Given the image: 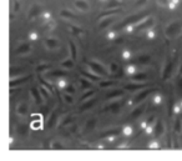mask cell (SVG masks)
I'll list each match as a JSON object with an SVG mask.
<instances>
[{
  "instance_id": "cell-40",
  "label": "cell",
  "mask_w": 182,
  "mask_h": 161,
  "mask_svg": "<svg viewBox=\"0 0 182 161\" xmlns=\"http://www.w3.org/2000/svg\"><path fill=\"white\" fill-rule=\"evenodd\" d=\"M135 61H137V63H141V64H143V63H147V61H150V56H141V58H137Z\"/></svg>"
},
{
  "instance_id": "cell-12",
  "label": "cell",
  "mask_w": 182,
  "mask_h": 161,
  "mask_svg": "<svg viewBox=\"0 0 182 161\" xmlns=\"http://www.w3.org/2000/svg\"><path fill=\"white\" fill-rule=\"evenodd\" d=\"M27 111H29V105H27V103H20L19 105H18L16 108V112L18 115H20V116H25V115L27 114Z\"/></svg>"
},
{
  "instance_id": "cell-46",
  "label": "cell",
  "mask_w": 182,
  "mask_h": 161,
  "mask_svg": "<svg viewBox=\"0 0 182 161\" xmlns=\"http://www.w3.org/2000/svg\"><path fill=\"white\" fill-rule=\"evenodd\" d=\"M157 1L162 6H170V0H157Z\"/></svg>"
},
{
  "instance_id": "cell-20",
  "label": "cell",
  "mask_w": 182,
  "mask_h": 161,
  "mask_svg": "<svg viewBox=\"0 0 182 161\" xmlns=\"http://www.w3.org/2000/svg\"><path fill=\"white\" fill-rule=\"evenodd\" d=\"M122 95H124V91H122V90L115 89V90L110 91V93L106 95V99H107V100H109V99H115V98H120V96H122Z\"/></svg>"
},
{
  "instance_id": "cell-13",
  "label": "cell",
  "mask_w": 182,
  "mask_h": 161,
  "mask_svg": "<svg viewBox=\"0 0 182 161\" xmlns=\"http://www.w3.org/2000/svg\"><path fill=\"white\" fill-rule=\"evenodd\" d=\"M95 99H89V100H86V101H84L82 103V105L80 106V112H84V111H86V110H89V109H91L92 106L95 105Z\"/></svg>"
},
{
  "instance_id": "cell-16",
  "label": "cell",
  "mask_w": 182,
  "mask_h": 161,
  "mask_svg": "<svg viewBox=\"0 0 182 161\" xmlns=\"http://www.w3.org/2000/svg\"><path fill=\"white\" fill-rule=\"evenodd\" d=\"M30 79H31V76H24V77H19V79L11 80V81H10V87H15V86H19L20 84H24V82L29 81Z\"/></svg>"
},
{
  "instance_id": "cell-2",
  "label": "cell",
  "mask_w": 182,
  "mask_h": 161,
  "mask_svg": "<svg viewBox=\"0 0 182 161\" xmlns=\"http://www.w3.org/2000/svg\"><path fill=\"white\" fill-rule=\"evenodd\" d=\"M182 31V24L180 22H172L166 27V35L170 38H175V36L180 35Z\"/></svg>"
},
{
  "instance_id": "cell-22",
  "label": "cell",
  "mask_w": 182,
  "mask_h": 161,
  "mask_svg": "<svg viewBox=\"0 0 182 161\" xmlns=\"http://www.w3.org/2000/svg\"><path fill=\"white\" fill-rule=\"evenodd\" d=\"M61 16L64 18V19H69V20H79V18L75 15V14L70 13L69 10H61Z\"/></svg>"
},
{
  "instance_id": "cell-14",
  "label": "cell",
  "mask_w": 182,
  "mask_h": 161,
  "mask_svg": "<svg viewBox=\"0 0 182 161\" xmlns=\"http://www.w3.org/2000/svg\"><path fill=\"white\" fill-rule=\"evenodd\" d=\"M30 49H31L30 44H21L19 48H16L15 54H16V55H24V54H27V53H29Z\"/></svg>"
},
{
  "instance_id": "cell-17",
  "label": "cell",
  "mask_w": 182,
  "mask_h": 161,
  "mask_svg": "<svg viewBox=\"0 0 182 161\" xmlns=\"http://www.w3.org/2000/svg\"><path fill=\"white\" fill-rule=\"evenodd\" d=\"M58 119H59L58 110H54L53 114H51V115H50V117H49L48 126H49V127H54V126H55V124H56V121H58Z\"/></svg>"
},
{
  "instance_id": "cell-23",
  "label": "cell",
  "mask_w": 182,
  "mask_h": 161,
  "mask_svg": "<svg viewBox=\"0 0 182 161\" xmlns=\"http://www.w3.org/2000/svg\"><path fill=\"white\" fill-rule=\"evenodd\" d=\"M174 130L176 134H180V132L182 131V117L177 116L176 120H175V125H174Z\"/></svg>"
},
{
  "instance_id": "cell-51",
  "label": "cell",
  "mask_w": 182,
  "mask_h": 161,
  "mask_svg": "<svg viewBox=\"0 0 182 161\" xmlns=\"http://www.w3.org/2000/svg\"><path fill=\"white\" fill-rule=\"evenodd\" d=\"M180 74L182 75V65H181V67H180Z\"/></svg>"
},
{
  "instance_id": "cell-27",
  "label": "cell",
  "mask_w": 182,
  "mask_h": 161,
  "mask_svg": "<svg viewBox=\"0 0 182 161\" xmlns=\"http://www.w3.org/2000/svg\"><path fill=\"white\" fill-rule=\"evenodd\" d=\"M119 11H121L120 9H112V10H110V11H105V13H102L101 15H99V19H104V18L111 16V15H115V14H117Z\"/></svg>"
},
{
  "instance_id": "cell-21",
  "label": "cell",
  "mask_w": 182,
  "mask_h": 161,
  "mask_svg": "<svg viewBox=\"0 0 182 161\" xmlns=\"http://www.w3.org/2000/svg\"><path fill=\"white\" fill-rule=\"evenodd\" d=\"M74 121V116L72 115H66V116H64L61 119V122H59V126L60 127H64V126H66V125H70Z\"/></svg>"
},
{
  "instance_id": "cell-36",
  "label": "cell",
  "mask_w": 182,
  "mask_h": 161,
  "mask_svg": "<svg viewBox=\"0 0 182 161\" xmlns=\"http://www.w3.org/2000/svg\"><path fill=\"white\" fill-rule=\"evenodd\" d=\"M18 132H19L20 135H27V131H29V127H27L26 125H20L16 127Z\"/></svg>"
},
{
  "instance_id": "cell-35",
  "label": "cell",
  "mask_w": 182,
  "mask_h": 161,
  "mask_svg": "<svg viewBox=\"0 0 182 161\" xmlns=\"http://www.w3.org/2000/svg\"><path fill=\"white\" fill-rule=\"evenodd\" d=\"M50 149H53V150H64V149H65V146L61 144V142L54 141L53 144L50 145Z\"/></svg>"
},
{
  "instance_id": "cell-8",
  "label": "cell",
  "mask_w": 182,
  "mask_h": 161,
  "mask_svg": "<svg viewBox=\"0 0 182 161\" xmlns=\"http://www.w3.org/2000/svg\"><path fill=\"white\" fill-rule=\"evenodd\" d=\"M145 109H146V104L142 103L141 105H138L137 108H135V109H134V111H132L131 114H130V117H131V119H136V117H138L140 115H142V114H143Z\"/></svg>"
},
{
  "instance_id": "cell-39",
  "label": "cell",
  "mask_w": 182,
  "mask_h": 161,
  "mask_svg": "<svg viewBox=\"0 0 182 161\" xmlns=\"http://www.w3.org/2000/svg\"><path fill=\"white\" fill-rule=\"evenodd\" d=\"M49 69H50L49 64H40V65L36 66V71L41 72V71H44V70H49Z\"/></svg>"
},
{
  "instance_id": "cell-38",
  "label": "cell",
  "mask_w": 182,
  "mask_h": 161,
  "mask_svg": "<svg viewBox=\"0 0 182 161\" xmlns=\"http://www.w3.org/2000/svg\"><path fill=\"white\" fill-rule=\"evenodd\" d=\"M39 79H40V81H41V84H43V86H45L46 89H48V90L50 91V93L53 94V91H54V89H53V85H51V84H49V82H46V81L43 79V77H39Z\"/></svg>"
},
{
  "instance_id": "cell-43",
  "label": "cell",
  "mask_w": 182,
  "mask_h": 161,
  "mask_svg": "<svg viewBox=\"0 0 182 161\" xmlns=\"http://www.w3.org/2000/svg\"><path fill=\"white\" fill-rule=\"evenodd\" d=\"M174 106H175V101L174 100H170V105H169V115L171 116L172 112H174Z\"/></svg>"
},
{
  "instance_id": "cell-34",
  "label": "cell",
  "mask_w": 182,
  "mask_h": 161,
  "mask_svg": "<svg viewBox=\"0 0 182 161\" xmlns=\"http://www.w3.org/2000/svg\"><path fill=\"white\" fill-rule=\"evenodd\" d=\"M146 79H147V75L146 74H136V75H134L131 77L132 81H143V80H146Z\"/></svg>"
},
{
  "instance_id": "cell-44",
  "label": "cell",
  "mask_w": 182,
  "mask_h": 161,
  "mask_svg": "<svg viewBox=\"0 0 182 161\" xmlns=\"http://www.w3.org/2000/svg\"><path fill=\"white\" fill-rule=\"evenodd\" d=\"M19 9H20V3L18 1V0H15V1H14V8H13V11H14V13H18V11H19Z\"/></svg>"
},
{
  "instance_id": "cell-42",
  "label": "cell",
  "mask_w": 182,
  "mask_h": 161,
  "mask_svg": "<svg viewBox=\"0 0 182 161\" xmlns=\"http://www.w3.org/2000/svg\"><path fill=\"white\" fill-rule=\"evenodd\" d=\"M112 85H114V81H101L100 82V87H109Z\"/></svg>"
},
{
  "instance_id": "cell-7",
  "label": "cell",
  "mask_w": 182,
  "mask_h": 161,
  "mask_svg": "<svg viewBox=\"0 0 182 161\" xmlns=\"http://www.w3.org/2000/svg\"><path fill=\"white\" fill-rule=\"evenodd\" d=\"M45 46L48 48L49 50H58L60 48V43L54 39V38H50V39H46L45 40Z\"/></svg>"
},
{
  "instance_id": "cell-24",
  "label": "cell",
  "mask_w": 182,
  "mask_h": 161,
  "mask_svg": "<svg viewBox=\"0 0 182 161\" xmlns=\"http://www.w3.org/2000/svg\"><path fill=\"white\" fill-rule=\"evenodd\" d=\"M146 87V84H129L125 86L126 90H130V91H134V90H140V89H143Z\"/></svg>"
},
{
  "instance_id": "cell-15",
  "label": "cell",
  "mask_w": 182,
  "mask_h": 161,
  "mask_svg": "<svg viewBox=\"0 0 182 161\" xmlns=\"http://www.w3.org/2000/svg\"><path fill=\"white\" fill-rule=\"evenodd\" d=\"M163 131H165V125H163V122L161 120H158L155 125V135L157 137H160L163 135Z\"/></svg>"
},
{
  "instance_id": "cell-37",
  "label": "cell",
  "mask_w": 182,
  "mask_h": 161,
  "mask_svg": "<svg viewBox=\"0 0 182 161\" xmlns=\"http://www.w3.org/2000/svg\"><path fill=\"white\" fill-rule=\"evenodd\" d=\"M70 29H71V30H72V33H74V34H76V35H81V34H84V30L81 29V27H79V26L70 25Z\"/></svg>"
},
{
  "instance_id": "cell-1",
  "label": "cell",
  "mask_w": 182,
  "mask_h": 161,
  "mask_svg": "<svg viewBox=\"0 0 182 161\" xmlns=\"http://www.w3.org/2000/svg\"><path fill=\"white\" fill-rule=\"evenodd\" d=\"M145 18H147V14L146 13H143V14H136V15L129 16V18H126L122 22H120V24L116 26V29H122V27H126L127 25H132V24H135V22H137V21H141L142 19H145Z\"/></svg>"
},
{
  "instance_id": "cell-10",
  "label": "cell",
  "mask_w": 182,
  "mask_h": 161,
  "mask_svg": "<svg viewBox=\"0 0 182 161\" xmlns=\"http://www.w3.org/2000/svg\"><path fill=\"white\" fill-rule=\"evenodd\" d=\"M121 106H122V103H119V101H115V103L107 105V106H105L104 109H102V111H112V112H117L119 110L121 109Z\"/></svg>"
},
{
  "instance_id": "cell-3",
  "label": "cell",
  "mask_w": 182,
  "mask_h": 161,
  "mask_svg": "<svg viewBox=\"0 0 182 161\" xmlns=\"http://www.w3.org/2000/svg\"><path fill=\"white\" fill-rule=\"evenodd\" d=\"M87 65L90 66L92 69V71H94L95 74H97V75H101V76H107V75H109V72L106 71V69L102 66V65H100V64L95 63V61L87 63Z\"/></svg>"
},
{
  "instance_id": "cell-33",
  "label": "cell",
  "mask_w": 182,
  "mask_h": 161,
  "mask_svg": "<svg viewBox=\"0 0 182 161\" xmlns=\"http://www.w3.org/2000/svg\"><path fill=\"white\" fill-rule=\"evenodd\" d=\"M94 95H95V91H94V90H91V91H87V93H85V94H84V95L81 96L80 101H81V103H84V101H86V100H89V99H91Z\"/></svg>"
},
{
  "instance_id": "cell-28",
  "label": "cell",
  "mask_w": 182,
  "mask_h": 161,
  "mask_svg": "<svg viewBox=\"0 0 182 161\" xmlns=\"http://www.w3.org/2000/svg\"><path fill=\"white\" fill-rule=\"evenodd\" d=\"M95 125H96V120H95V119H90V120H87V121H86L85 127H84V130H85V131L92 130V129L95 127Z\"/></svg>"
},
{
  "instance_id": "cell-19",
  "label": "cell",
  "mask_w": 182,
  "mask_h": 161,
  "mask_svg": "<svg viewBox=\"0 0 182 161\" xmlns=\"http://www.w3.org/2000/svg\"><path fill=\"white\" fill-rule=\"evenodd\" d=\"M120 129H110V130H106V131H104L102 134L100 135V137H110V136H114V135H117V134H120Z\"/></svg>"
},
{
  "instance_id": "cell-50",
  "label": "cell",
  "mask_w": 182,
  "mask_h": 161,
  "mask_svg": "<svg viewBox=\"0 0 182 161\" xmlns=\"http://www.w3.org/2000/svg\"><path fill=\"white\" fill-rule=\"evenodd\" d=\"M143 3H146V0H138L137 5H140V4H143Z\"/></svg>"
},
{
  "instance_id": "cell-45",
  "label": "cell",
  "mask_w": 182,
  "mask_h": 161,
  "mask_svg": "<svg viewBox=\"0 0 182 161\" xmlns=\"http://www.w3.org/2000/svg\"><path fill=\"white\" fill-rule=\"evenodd\" d=\"M64 100H65V103H67V104H72L74 103V100L71 96H69V94H65L64 95Z\"/></svg>"
},
{
  "instance_id": "cell-26",
  "label": "cell",
  "mask_w": 182,
  "mask_h": 161,
  "mask_svg": "<svg viewBox=\"0 0 182 161\" xmlns=\"http://www.w3.org/2000/svg\"><path fill=\"white\" fill-rule=\"evenodd\" d=\"M111 22H112V18H110V16L104 18V20L100 21V24H99V29H105V27L109 26Z\"/></svg>"
},
{
  "instance_id": "cell-47",
  "label": "cell",
  "mask_w": 182,
  "mask_h": 161,
  "mask_svg": "<svg viewBox=\"0 0 182 161\" xmlns=\"http://www.w3.org/2000/svg\"><path fill=\"white\" fill-rule=\"evenodd\" d=\"M110 71L111 72H116V71H119V67H117V65H116L115 63H112L110 65Z\"/></svg>"
},
{
  "instance_id": "cell-11",
  "label": "cell",
  "mask_w": 182,
  "mask_h": 161,
  "mask_svg": "<svg viewBox=\"0 0 182 161\" xmlns=\"http://www.w3.org/2000/svg\"><path fill=\"white\" fill-rule=\"evenodd\" d=\"M152 91H156V89H146V90H143L142 93H140L138 95L135 96V103H140V101H142L143 99H146L148 95H150Z\"/></svg>"
},
{
  "instance_id": "cell-41",
  "label": "cell",
  "mask_w": 182,
  "mask_h": 161,
  "mask_svg": "<svg viewBox=\"0 0 182 161\" xmlns=\"http://www.w3.org/2000/svg\"><path fill=\"white\" fill-rule=\"evenodd\" d=\"M65 91H66L67 94H74V93H75V87H74V85H66Z\"/></svg>"
},
{
  "instance_id": "cell-5",
  "label": "cell",
  "mask_w": 182,
  "mask_h": 161,
  "mask_svg": "<svg viewBox=\"0 0 182 161\" xmlns=\"http://www.w3.org/2000/svg\"><path fill=\"white\" fill-rule=\"evenodd\" d=\"M40 14H41V6L38 5V4H34L31 8H30V10H29V19H35V18H38L40 16Z\"/></svg>"
},
{
  "instance_id": "cell-9",
  "label": "cell",
  "mask_w": 182,
  "mask_h": 161,
  "mask_svg": "<svg viewBox=\"0 0 182 161\" xmlns=\"http://www.w3.org/2000/svg\"><path fill=\"white\" fill-rule=\"evenodd\" d=\"M153 25V18H146L141 24H138L137 26H136V30L137 31H140V30H145V29H148L150 26H152Z\"/></svg>"
},
{
  "instance_id": "cell-6",
  "label": "cell",
  "mask_w": 182,
  "mask_h": 161,
  "mask_svg": "<svg viewBox=\"0 0 182 161\" xmlns=\"http://www.w3.org/2000/svg\"><path fill=\"white\" fill-rule=\"evenodd\" d=\"M75 8L80 11H87L90 10V4H89L86 0H75Z\"/></svg>"
},
{
  "instance_id": "cell-32",
  "label": "cell",
  "mask_w": 182,
  "mask_h": 161,
  "mask_svg": "<svg viewBox=\"0 0 182 161\" xmlns=\"http://www.w3.org/2000/svg\"><path fill=\"white\" fill-rule=\"evenodd\" d=\"M80 85H81V89L85 90V89H90L91 86V82L89 81V79H86V77H84V79L80 80Z\"/></svg>"
},
{
  "instance_id": "cell-25",
  "label": "cell",
  "mask_w": 182,
  "mask_h": 161,
  "mask_svg": "<svg viewBox=\"0 0 182 161\" xmlns=\"http://www.w3.org/2000/svg\"><path fill=\"white\" fill-rule=\"evenodd\" d=\"M82 75L84 77H86L90 81H99L100 80V75H95V74H91V72H87V71H82Z\"/></svg>"
},
{
  "instance_id": "cell-29",
  "label": "cell",
  "mask_w": 182,
  "mask_h": 161,
  "mask_svg": "<svg viewBox=\"0 0 182 161\" xmlns=\"http://www.w3.org/2000/svg\"><path fill=\"white\" fill-rule=\"evenodd\" d=\"M69 48H70V53H71V59H75L77 58V51H76V46L72 41H69Z\"/></svg>"
},
{
  "instance_id": "cell-49",
  "label": "cell",
  "mask_w": 182,
  "mask_h": 161,
  "mask_svg": "<svg viewBox=\"0 0 182 161\" xmlns=\"http://www.w3.org/2000/svg\"><path fill=\"white\" fill-rule=\"evenodd\" d=\"M124 39L122 38H119V39H116V43H122Z\"/></svg>"
},
{
  "instance_id": "cell-4",
  "label": "cell",
  "mask_w": 182,
  "mask_h": 161,
  "mask_svg": "<svg viewBox=\"0 0 182 161\" xmlns=\"http://www.w3.org/2000/svg\"><path fill=\"white\" fill-rule=\"evenodd\" d=\"M174 60L171 58L167 59V61L165 64V67H163V80H167L172 72V69H174Z\"/></svg>"
},
{
  "instance_id": "cell-48",
  "label": "cell",
  "mask_w": 182,
  "mask_h": 161,
  "mask_svg": "<svg viewBox=\"0 0 182 161\" xmlns=\"http://www.w3.org/2000/svg\"><path fill=\"white\" fill-rule=\"evenodd\" d=\"M125 132L126 134H131V127H125Z\"/></svg>"
},
{
  "instance_id": "cell-18",
  "label": "cell",
  "mask_w": 182,
  "mask_h": 161,
  "mask_svg": "<svg viewBox=\"0 0 182 161\" xmlns=\"http://www.w3.org/2000/svg\"><path fill=\"white\" fill-rule=\"evenodd\" d=\"M30 91H31V95L34 96L36 104H41V103H43V98H41V91H39L38 89H36V87H32Z\"/></svg>"
},
{
  "instance_id": "cell-31",
  "label": "cell",
  "mask_w": 182,
  "mask_h": 161,
  "mask_svg": "<svg viewBox=\"0 0 182 161\" xmlns=\"http://www.w3.org/2000/svg\"><path fill=\"white\" fill-rule=\"evenodd\" d=\"M61 66L65 67V69H71L74 66V59H66V60H64L61 63Z\"/></svg>"
},
{
  "instance_id": "cell-30",
  "label": "cell",
  "mask_w": 182,
  "mask_h": 161,
  "mask_svg": "<svg viewBox=\"0 0 182 161\" xmlns=\"http://www.w3.org/2000/svg\"><path fill=\"white\" fill-rule=\"evenodd\" d=\"M65 75H66V71L55 70V71H50L48 74V77H59V76H65Z\"/></svg>"
}]
</instances>
